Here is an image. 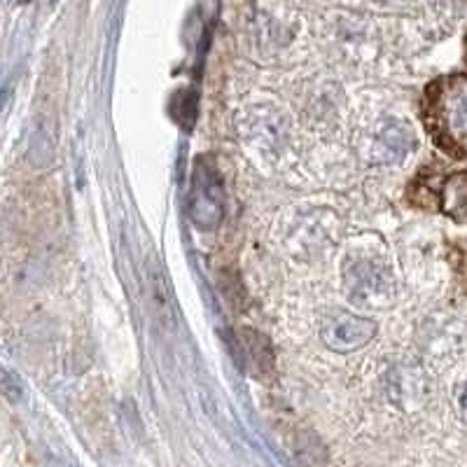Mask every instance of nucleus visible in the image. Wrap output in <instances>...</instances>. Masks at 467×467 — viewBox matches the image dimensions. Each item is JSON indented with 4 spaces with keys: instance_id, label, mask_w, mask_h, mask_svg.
I'll use <instances>...</instances> for the list:
<instances>
[{
    "instance_id": "nucleus-2",
    "label": "nucleus",
    "mask_w": 467,
    "mask_h": 467,
    "mask_svg": "<svg viewBox=\"0 0 467 467\" xmlns=\"http://www.w3.org/2000/svg\"><path fill=\"white\" fill-rule=\"evenodd\" d=\"M395 283L390 271L372 260H358L346 269V295L360 308L386 306L393 299Z\"/></svg>"
},
{
    "instance_id": "nucleus-4",
    "label": "nucleus",
    "mask_w": 467,
    "mask_h": 467,
    "mask_svg": "<svg viewBox=\"0 0 467 467\" xmlns=\"http://www.w3.org/2000/svg\"><path fill=\"white\" fill-rule=\"evenodd\" d=\"M377 332V325L372 320L362 318L356 314H337L329 316L323 325V341L332 350H339V353H348V350L362 348L365 344H369Z\"/></svg>"
},
{
    "instance_id": "nucleus-1",
    "label": "nucleus",
    "mask_w": 467,
    "mask_h": 467,
    "mask_svg": "<svg viewBox=\"0 0 467 467\" xmlns=\"http://www.w3.org/2000/svg\"><path fill=\"white\" fill-rule=\"evenodd\" d=\"M423 119L431 139L449 157H467V75H449L425 91Z\"/></svg>"
},
{
    "instance_id": "nucleus-3",
    "label": "nucleus",
    "mask_w": 467,
    "mask_h": 467,
    "mask_svg": "<svg viewBox=\"0 0 467 467\" xmlns=\"http://www.w3.org/2000/svg\"><path fill=\"white\" fill-rule=\"evenodd\" d=\"M224 211V190L220 182L218 171L213 169L208 161H199L192 178V194H190V215L192 223L202 229L218 227Z\"/></svg>"
},
{
    "instance_id": "nucleus-5",
    "label": "nucleus",
    "mask_w": 467,
    "mask_h": 467,
    "mask_svg": "<svg viewBox=\"0 0 467 467\" xmlns=\"http://www.w3.org/2000/svg\"><path fill=\"white\" fill-rule=\"evenodd\" d=\"M441 211L458 223H467V173H456L446 178L440 194Z\"/></svg>"
},
{
    "instance_id": "nucleus-6",
    "label": "nucleus",
    "mask_w": 467,
    "mask_h": 467,
    "mask_svg": "<svg viewBox=\"0 0 467 467\" xmlns=\"http://www.w3.org/2000/svg\"><path fill=\"white\" fill-rule=\"evenodd\" d=\"M462 278H465V287H467V260H465V266H462V274H461Z\"/></svg>"
}]
</instances>
